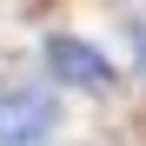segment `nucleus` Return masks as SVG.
<instances>
[{
	"instance_id": "obj_1",
	"label": "nucleus",
	"mask_w": 146,
	"mask_h": 146,
	"mask_svg": "<svg viewBox=\"0 0 146 146\" xmlns=\"http://www.w3.org/2000/svg\"><path fill=\"white\" fill-rule=\"evenodd\" d=\"M46 66H53V80L73 86V93H106V86H119V66H113L93 40H80V33H53V40H46Z\"/></svg>"
},
{
	"instance_id": "obj_2",
	"label": "nucleus",
	"mask_w": 146,
	"mask_h": 146,
	"mask_svg": "<svg viewBox=\"0 0 146 146\" xmlns=\"http://www.w3.org/2000/svg\"><path fill=\"white\" fill-rule=\"evenodd\" d=\"M53 119H60V106L46 100L40 86L0 93V146H40L46 133H53Z\"/></svg>"
}]
</instances>
